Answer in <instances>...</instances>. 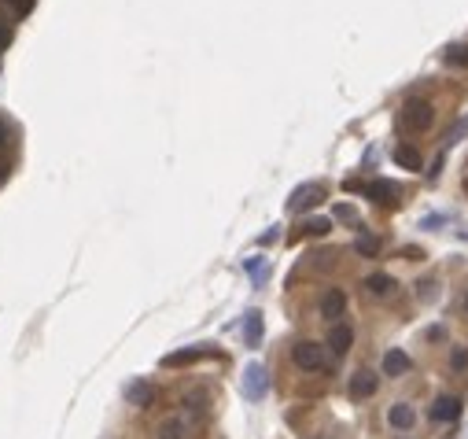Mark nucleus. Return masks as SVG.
Returning <instances> with one entry per match:
<instances>
[{
	"instance_id": "obj_20",
	"label": "nucleus",
	"mask_w": 468,
	"mask_h": 439,
	"mask_svg": "<svg viewBox=\"0 0 468 439\" xmlns=\"http://www.w3.org/2000/svg\"><path fill=\"white\" fill-rule=\"evenodd\" d=\"M244 266H247V273H251L254 281H262V277H266V263H262V258H247Z\"/></svg>"
},
{
	"instance_id": "obj_28",
	"label": "nucleus",
	"mask_w": 468,
	"mask_h": 439,
	"mask_svg": "<svg viewBox=\"0 0 468 439\" xmlns=\"http://www.w3.org/2000/svg\"><path fill=\"white\" fill-rule=\"evenodd\" d=\"M464 311H468V299H464Z\"/></svg>"
},
{
	"instance_id": "obj_22",
	"label": "nucleus",
	"mask_w": 468,
	"mask_h": 439,
	"mask_svg": "<svg viewBox=\"0 0 468 439\" xmlns=\"http://www.w3.org/2000/svg\"><path fill=\"white\" fill-rule=\"evenodd\" d=\"M0 4H8V8H15L19 15H26L30 8H34V0H0Z\"/></svg>"
},
{
	"instance_id": "obj_26",
	"label": "nucleus",
	"mask_w": 468,
	"mask_h": 439,
	"mask_svg": "<svg viewBox=\"0 0 468 439\" xmlns=\"http://www.w3.org/2000/svg\"><path fill=\"white\" fill-rule=\"evenodd\" d=\"M281 233H277V225H273V229L269 233H262V236H258V243H262V248H266V243H273V240H277Z\"/></svg>"
},
{
	"instance_id": "obj_15",
	"label": "nucleus",
	"mask_w": 468,
	"mask_h": 439,
	"mask_svg": "<svg viewBox=\"0 0 468 439\" xmlns=\"http://www.w3.org/2000/svg\"><path fill=\"white\" fill-rule=\"evenodd\" d=\"M188 425H185V417H166L163 425H159V439H185Z\"/></svg>"
},
{
	"instance_id": "obj_1",
	"label": "nucleus",
	"mask_w": 468,
	"mask_h": 439,
	"mask_svg": "<svg viewBox=\"0 0 468 439\" xmlns=\"http://www.w3.org/2000/svg\"><path fill=\"white\" fill-rule=\"evenodd\" d=\"M240 392H244V399H247V402L266 399V392H269V373H266V366L251 362V366L244 369V380H240Z\"/></svg>"
},
{
	"instance_id": "obj_27",
	"label": "nucleus",
	"mask_w": 468,
	"mask_h": 439,
	"mask_svg": "<svg viewBox=\"0 0 468 439\" xmlns=\"http://www.w3.org/2000/svg\"><path fill=\"white\" fill-rule=\"evenodd\" d=\"M8 41H11V30H8L4 23H0V52H4V48H8Z\"/></svg>"
},
{
	"instance_id": "obj_13",
	"label": "nucleus",
	"mask_w": 468,
	"mask_h": 439,
	"mask_svg": "<svg viewBox=\"0 0 468 439\" xmlns=\"http://www.w3.org/2000/svg\"><path fill=\"white\" fill-rule=\"evenodd\" d=\"M244 344L247 347L262 344V314H258V311H247L244 314Z\"/></svg>"
},
{
	"instance_id": "obj_4",
	"label": "nucleus",
	"mask_w": 468,
	"mask_h": 439,
	"mask_svg": "<svg viewBox=\"0 0 468 439\" xmlns=\"http://www.w3.org/2000/svg\"><path fill=\"white\" fill-rule=\"evenodd\" d=\"M321 200H325V188H321L317 181H310V185H299V188L292 192V200H288V210H295V215H302V210L317 207Z\"/></svg>"
},
{
	"instance_id": "obj_24",
	"label": "nucleus",
	"mask_w": 468,
	"mask_h": 439,
	"mask_svg": "<svg viewBox=\"0 0 468 439\" xmlns=\"http://www.w3.org/2000/svg\"><path fill=\"white\" fill-rule=\"evenodd\" d=\"M335 218H343V222H354V218H358V215H354V207L340 203V207H335Z\"/></svg>"
},
{
	"instance_id": "obj_17",
	"label": "nucleus",
	"mask_w": 468,
	"mask_h": 439,
	"mask_svg": "<svg viewBox=\"0 0 468 439\" xmlns=\"http://www.w3.org/2000/svg\"><path fill=\"white\" fill-rule=\"evenodd\" d=\"M328 229H332L328 218H306V222H302V233H310V236H325Z\"/></svg>"
},
{
	"instance_id": "obj_11",
	"label": "nucleus",
	"mask_w": 468,
	"mask_h": 439,
	"mask_svg": "<svg viewBox=\"0 0 468 439\" xmlns=\"http://www.w3.org/2000/svg\"><path fill=\"white\" fill-rule=\"evenodd\" d=\"M155 399V387L148 380H133V384H125V402L129 406H148Z\"/></svg>"
},
{
	"instance_id": "obj_7",
	"label": "nucleus",
	"mask_w": 468,
	"mask_h": 439,
	"mask_svg": "<svg viewBox=\"0 0 468 439\" xmlns=\"http://www.w3.org/2000/svg\"><path fill=\"white\" fill-rule=\"evenodd\" d=\"M321 314H325L328 321H335V325H340V318L347 314V296H343L340 288L325 291V299H321Z\"/></svg>"
},
{
	"instance_id": "obj_9",
	"label": "nucleus",
	"mask_w": 468,
	"mask_h": 439,
	"mask_svg": "<svg viewBox=\"0 0 468 439\" xmlns=\"http://www.w3.org/2000/svg\"><path fill=\"white\" fill-rule=\"evenodd\" d=\"M387 421H391V428H398V432H410V428H413V421H417V414H413V406H406V402H395L391 410H387Z\"/></svg>"
},
{
	"instance_id": "obj_25",
	"label": "nucleus",
	"mask_w": 468,
	"mask_h": 439,
	"mask_svg": "<svg viewBox=\"0 0 468 439\" xmlns=\"http://www.w3.org/2000/svg\"><path fill=\"white\" fill-rule=\"evenodd\" d=\"M446 59H454V63H468V52L464 48H450V56Z\"/></svg>"
},
{
	"instance_id": "obj_21",
	"label": "nucleus",
	"mask_w": 468,
	"mask_h": 439,
	"mask_svg": "<svg viewBox=\"0 0 468 439\" xmlns=\"http://www.w3.org/2000/svg\"><path fill=\"white\" fill-rule=\"evenodd\" d=\"M464 133H468V119H461L454 129H450V133H446V144H454V140H457V137H464Z\"/></svg>"
},
{
	"instance_id": "obj_19",
	"label": "nucleus",
	"mask_w": 468,
	"mask_h": 439,
	"mask_svg": "<svg viewBox=\"0 0 468 439\" xmlns=\"http://www.w3.org/2000/svg\"><path fill=\"white\" fill-rule=\"evenodd\" d=\"M203 351H177V354H166L163 366H181V362H192V359H199Z\"/></svg>"
},
{
	"instance_id": "obj_5",
	"label": "nucleus",
	"mask_w": 468,
	"mask_h": 439,
	"mask_svg": "<svg viewBox=\"0 0 468 439\" xmlns=\"http://www.w3.org/2000/svg\"><path fill=\"white\" fill-rule=\"evenodd\" d=\"M461 417V399L457 395H439L431 406V421H439V425H450V421Z\"/></svg>"
},
{
	"instance_id": "obj_3",
	"label": "nucleus",
	"mask_w": 468,
	"mask_h": 439,
	"mask_svg": "<svg viewBox=\"0 0 468 439\" xmlns=\"http://www.w3.org/2000/svg\"><path fill=\"white\" fill-rule=\"evenodd\" d=\"M292 359H295V366H299V369H306V373L325 369V351H321L317 344H310V339H302V344H295Z\"/></svg>"
},
{
	"instance_id": "obj_8",
	"label": "nucleus",
	"mask_w": 468,
	"mask_h": 439,
	"mask_svg": "<svg viewBox=\"0 0 468 439\" xmlns=\"http://www.w3.org/2000/svg\"><path fill=\"white\" fill-rule=\"evenodd\" d=\"M376 373H369V369H358L350 377V395L354 399H369V395H376Z\"/></svg>"
},
{
	"instance_id": "obj_12",
	"label": "nucleus",
	"mask_w": 468,
	"mask_h": 439,
	"mask_svg": "<svg viewBox=\"0 0 468 439\" xmlns=\"http://www.w3.org/2000/svg\"><path fill=\"white\" fill-rule=\"evenodd\" d=\"M350 344H354V332H350V325H332V332H328V347L335 351V354H347L350 351Z\"/></svg>"
},
{
	"instance_id": "obj_16",
	"label": "nucleus",
	"mask_w": 468,
	"mask_h": 439,
	"mask_svg": "<svg viewBox=\"0 0 468 439\" xmlns=\"http://www.w3.org/2000/svg\"><path fill=\"white\" fill-rule=\"evenodd\" d=\"M395 162H398V167H406V170H421V155H417L413 148H406V144L395 148Z\"/></svg>"
},
{
	"instance_id": "obj_18",
	"label": "nucleus",
	"mask_w": 468,
	"mask_h": 439,
	"mask_svg": "<svg viewBox=\"0 0 468 439\" xmlns=\"http://www.w3.org/2000/svg\"><path fill=\"white\" fill-rule=\"evenodd\" d=\"M354 248H358L362 255L373 258V255H380V240H376V236H369V233H362L358 240H354Z\"/></svg>"
},
{
	"instance_id": "obj_23",
	"label": "nucleus",
	"mask_w": 468,
	"mask_h": 439,
	"mask_svg": "<svg viewBox=\"0 0 468 439\" xmlns=\"http://www.w3.org/2000/svg\"><path fill=\"white\" fill-rule=\"evenodd\" d=\"M450 366H454V369H464V366H468V351L457 347V351H454V359H450Z\"/></svg>"
},
{
	"instance_id": "obj_6",
	"label": "nucleus",
	"mask_w": 468,
	"mask_h": 439,
	"mask_svg": "<svg viewBox=\"0 0 468 439\" xmlns=\"http://www.w3.org/2000/svg\"><path fill=\"white\" fill-rule=\"evenodd\" d=\"M365 196L376 200V203H383V207H395L398 203V185L395 181H383V177H380V181H369L365 185Z\"/></svg>"
},
{
	"instance_id": "obj_14",
	"label": "nucleus",
	"mask_w": 468,
	"mask_h": 439,
	"mask_svg": "<svg viewBox=\"0 0 468 439\" xmlns=\"http://www.w3.org/2000/svg\"><path fill=\"white\" fill-rule=\"evenodd\" d=\"M365 288L373 291V296H391V291H395V277H391V273H373V277H365Z\"/></svg>"
},
{
	"instance_id": "obj_2",
	"label": "nucleus",
	"mask_w": 468,
	"mask_h": 439,
	"mask_svg": "<svg viewBox=\"0 0 468 439\" xmlns=\"http://www.w3.org/2000/svg\"><path fill=\"white\" fill-rule=\"evenodd\" d=\"M435 119V111L428 100H406V107H402V126L413 129V133H421V129H428Z\"/></svg>"
},
{
	"instance_id": "obj_10",
	"label": "nucleus",
	"mask_w": 468,
	"mask_h": 439,
	"mask_svg": "<svg viewBox=\"0 0 468 439\" xmlns=\"http://www.w3.org/2000/svg\"><path fill=\"white\" fill-rule=\"evenodd\" d=\"M410 373V354L406 351H387L383 354V377H406Z\"/></svg>"
}]
</instances>
